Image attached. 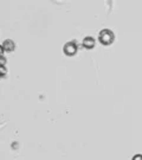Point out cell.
Here are the masks:
<instances>
[{
  "label": "cell",
  "mask_w": 142,
  "mask_h": 160,
  "mask_svg": "<svg viewBox=\"0 0 142 160\" xmlns=\"http://www.w3.org/2000/svg\"><path fill=\"white\" fill-rule=\"evenodd\" d=\"M98 40H100V43L104 46H109L111 45L114 43V40H115V34L111 30L109 29H103L100 34H98Z\"/></svg>",
  "instance_id": "obj_1"
},
{
  "label": "cell",
  "mask_w": 142,
  "mask_h": 160,
  "mask_svg": "<svg viewBox=\"0 0 142 160\" xmlns=\"http://www.w3.org/2000/svg\"><path fill=\"white\" fill-rule=\"evenodd\" d=\"M77 51H78V46H77V43H75V42H69L63 46V52L69 57L75 56Z\"/></svg>",
  "instance_id": "obj_2"
},
{
  "label": "cell",
  "mask_w": 142,
  "mask_h": 160,
  "mask_svg": "<svg viewBox=\"0 0 142 160\" xmlns=\"http://www.w3.org/2000/svg\"><path fill=\"white\" fill-rule=\"evenodd\" d=\"M82 44L84 46L85 49H88V50H91V49H94L95 46H96V40L94 37H91V36H88V37H85L83 42H82Z\"/></svg>",
  "instance_id": "obj_3"
},
{
  "label": "cell",
  "mask_w": 142,
  "mask_h": 160,
  "mask_svg": "<svg viewBox=\"0 0 142 160\" xmlns=\"http://www.w3.org/2000/svg\"><path fill=\"white\" fill-rule=\"evenodd\" d=\"M1 46H2V49L5 50V52H13L16 50V43L12 39H6L5 42L1 44Z\"/></svg>",
  "instance_id": "obj_4"
},
{
  "label": "cell",
  "mask_w": 142,
  "mask_h": 160,
  "mask_svg": "<svg viewBox=\"0 0 142 160\" xmlns=\"http://www.w3.org/2000/svg\"><path fill=\"white\" fill-rule=\"evenodd\" d=\"M0 71H1V77H5L7 74V70H6V65H0Z\"/></svg>",
  "instance_id": "obj_5"
},
{
  "label": "cell",
  "mask_w": 142,
  "mask_h": 160,
  "mask_svg": "<svg viewBox=\"0 0 142 160\" xmlns=\"http://www.w3.org/2000/svg\"><path fill=\"white\" fill-rule=\"evenodd\" d=\"M131 160H142V154H135Z\"/></svg>",
  "instance_id": "obj_6"
},
{
  "label": "cell",
  "mask_w": 142,
  "mask_h": 160,
  "mask_svg": "<svg viewBox=\"0 0 142 160\" xmlns=\"http://www.w3.org/2000/svg\"><path fill=\"white\" fill-rule=\"evenodd\" d=\"M0 58H1L0 65H6V58H5V56H0Z\"/></svg>",
  "instance_id": "obj_7"
}]
</instances>
